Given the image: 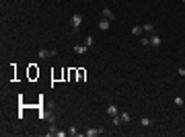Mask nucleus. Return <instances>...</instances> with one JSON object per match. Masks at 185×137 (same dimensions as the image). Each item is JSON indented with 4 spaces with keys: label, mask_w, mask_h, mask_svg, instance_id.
I'll use <instances>...</instances> for the list:
<instances>
[{
    "label": "nucleus",
    "mask_w": 185,
    "mask_h": 137,
    "mask_svg": "<svg viewBox=\"0 0 185 137\" xmlns=\"http://www.w3.org/2000/svg\"><path fill=\"white\" fill-rule=\"evenodd\" d=\"M37 55H39V59H47V57L58 55V51H56V49H39V51H37Z\"/></svg>",
    "instance_id": "1"
},
{
    "label": "nucleus",
    "mask_w": 185,
    "mask_h": 137,
    "mask_svg": "<svg viewBox=\"0 0 185 137\" xmlns=\"http://www.w3.org/2000/svg\"><path fill=\"white\" fill-rule=\"evenodd\" d=\"M70 23H72V29H74V31H78V29H80V25H82V14H72Z\"/></svg>",
    "instance_id": "2"
},
{
    "label": "nucleus",
    "mask_w": 185,
    "mask_h": 137,
    "mask_svg": "<svg viewBox=\"0 0 185 137\" xmlns=\"http://www.w3.org/2000/svg\"><path fill=\"white\" fill-rule=\"evenodd\" d=\"M101 16H103V19H107V21H113V19H115V16H113V10H111V8H103Z\"/></svg>",
    "instance_id": "3"
},
{
    "label": "nucleus",
    "mask_w": 185,
    "mask_h": 137,
    "mask_svg": "<svg viewBox=\"0 0 185 137\" xmlns=\"http://www.w3.org/2000/svg\"><path fill=\"white\" fill-rule=\"evenodd\" d=\"M105 113H107V115H109V117H115V115H119V108H117V106H115V104H109V106H107V111H105Z\"/></svg>",
    "instance_id": "4"
},
{
    "label": "nucleus",
    "mask_w": 185,
    "mask_h": 137,
    "mask_svg": "<svg viewBox=\"0 0 185 137\" xmlns=\"http://www.w3.org/2000/svg\"><path fill=\"white\" fill-rule=\"evenodd\" d=\"M142 33H144V27H142V25H134V27H132V35L142 37Z\"/></svg>",
    "instance_id": "5"
},
{
    "label": "nucleus",
    "mask_w": 185,
    "mask_h": 137,
    "mask_svg": "<svg viewBox=\"0 0 185 137\" xmlns=\"http://www.w3.org/2000/svg\"><path fill=\"white\" fill-rule=\"evenodd\" d=\"M109 27H111V21H107V19H101V21H99V29H101V31H107Z\"/></svg>",
    "instance_id": "6"
},
{
    "label": "nucleus",
    "mask_w": 185,
    "mask_h": 137,
    "mask_svg": "<svg viewBox=\"0 0 185 137\" xmlns=\"http://www.w3.org/2000/svg\"><path fill=\"white\" fill-rule=\"evenodd\" d=\"M99 133H103V131H101V129H95V127H91V129H87V133H85V135H87V137H97Z\"/></svg>",
    "instance_id": "7"
},
{
    "label": "nucleus",
    "mask_w": 185,
    "mask_h": 137,
    "mask_svg": "<svg viewBox=\"0 0 185 137\" xmlns=\"http://www.w3.org/2000/svg\"><path fill=\"white\" fill-rule=\"evenodd\" d=\"M160 43H163V39H160L158 35H152V37H150V45L152 47H158Z\"/></svg>",
    "instance_id": "8"
},
{
    "label": "nucleus",
    "mask_w": 185,
    "mask_h": 137,
    "mask_svg": "<svg viewBox=\"0 0 185 137\" xmlns=\"http://www.w3.org/2000/svg\"><path fill=\"white\" fill-rule=\"evenodd\" d=\"M87 49H89V47L85 45V43H78V45H74V51H76V53H87Z\"/></svg>",
    "instance_id": "9"
},
{
    "label": "nucleus",
    "mask_w": 185,
    "mask_h": 137,
    "mask_svg": "<svg viewBox=\"0 0 185 137\" xmlns=\"http://www.w3.org/2000/svg\"><path fill=\"white\" fill-rule=\"evenodd\" d=\"M150 123H152V121H150L148 117H142V119H140V125H142V127H150Z\"/></svg>",
    "instance_id": "10"
},
{
    "label": "nucleus",
    "mask_w": 185,
    "mask_h": 137,
    "mask_svg": "<svg viewBox=\"0 0 185 137\" xmlns=\"http://www.w3.org/2000/svg\"><path fill=\"white\" fill-rule=\"evenodd\" d=\"M142 27H144V33H150V31H152V23H150V21H146Z\"/></svg>",
    "instance_id": "11"
},
{
    "label": "nucleus",
    "mask_w": 185,
    "mask_h": 137,
    "mask_svg": "<svg viewBox=\"0 0 185 137\" xmlns=\"http://www.w3.org/2000/svg\"><path fill=\"white\" fill-rule=\"evenodd\" d=\"M119 117H121V123H130V119H132V117H130V113H121Z\"/></svg>",
    "instance_id": "12"
},
{
    "label": "nucleus",
    "mask_w": 185,
    "mask_h": 137,
    "mask_svg": "<svg viewBox=\"0 0 185 137\" xmlns=\"http://www.w3.org/2000/svg\"><path fill=\"white\" fill-rule=\"evenodd\" d=\"M92 43H95V39H92L91 35H87V37H85V45H87V47H91Z\"/></svg>",
    "instance_id": "13"
},
{
    "label": "nucleus",
    "mask_w": 185,
    "mask_h": 137,
    "mask_svg": "<svg viewBox=\"0 0 185 137\" xmlns=\"http://www.w3.org/2000/svg\"><path fill=\"white\" fill-rule=\"evenodd\" d=\"M173 100H175V104H177V106H183V104H185V100L181 98V96H175Z\"/></svg>",
    "instance_id": "14"
},
{
    "label": "nucleus",
    "mask_w": 185,
    "mask_h": 137,
    "mask_svg": "<svg viewBox=\"0 0 185 137\" xmlns=\"http://www.w3.org/2000/svg\"><path fill=\"white\" fill-rule=\"evenodd\" d=\"M111 123H113V125H119V123H121V117H119V115L111 117Z\"/></svg>",
    "instance_id": "15"
},
{
    "label": "nucleus",
    "mask_w": 185,
    "mask_h": 137,
    "mask_svg": "<svg viewBox=\"0 0 185 137\" xmlns=\"http://www.w3.org/2000/svg\"><path fill=\"white\" fill-rule=\"evenodd\" d=\"M140 43L146 47V45H150V37H140Z\"/></svg>",
    "instance_id": "16"
},
{
    "label": "nucleus",
    "mask_w": 185,
    "mask_h": 137,
    "mask_svg": "<svg viewBox=\"0 0 185 137\" xmlns=\"http://www.w3.org/2000/svg\"><path fill=\"white\" fill-rule=\"evenodd\" d=\"M68 135H80V133H78V129H76V127H70V131H68Z\"/></svg>",
    "instance_id": "17"
},
{
    "label": "nucleus",
    "mask_w": 185,
    "mask_h": 137,
    "mask_svg": "<svg viewBox=\"0 0 185 137\" xmlns=\"http://www.w3.org/2000/svg\"><path fill=\"white\" fill-rule=\"evenodd\" d=\"M179 76H185V68H179Z\"/></svg>",
    "instance_id": "18"
},
{
    "label": "nucleus",
    "mask_w": 185,
    "mask_h": 137,
    "mask_svg": "<svg viewBox=\"0 0 185 137\" xmlns=\"http://www.w3.org/2000/svg\"><path fill=\"white\" fill-rule=\"evenodd\" d=\"M183 2H185V0H183Z\"/></svg>",
    "instance_id": "19"
}]
</instances>
